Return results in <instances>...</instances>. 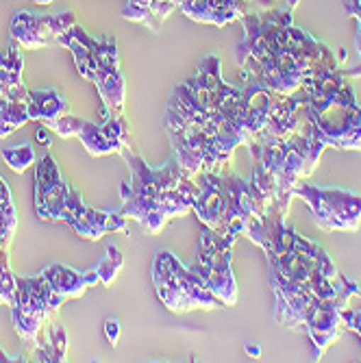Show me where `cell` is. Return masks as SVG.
<instances>
[{"label":"cell","instance_id":"cell-18","mask_svg":"<svg viewBox=\"0 0 361 363\" xmlns=\"http://www.w3.org/2000/svg\"><path fill=\"white\" fill-rule=\"evenodd\" d=\"M38 5H48V3H52V0H35Z\"/></svg>","mask_w":361,"mask_h":363},{"label":"cell","instance_id":"cell-7","mask_svg":"<svg viewBox=\"0 0 361 363\" xmlns=\"http://www.w3.org/2000/svg\"><path fill=\"white\" fill-rule=\"evenodd\" d=\"M22 55L13 44L7 52H0V94L11 101H28V89L22 83Z\"/></svg>","mask_w":361,"mask_h":363},{"label":"cell","instance_id":"cell-10","mask_svg":"<svg viewBox=\"0 0 361 363\" xmlns=\"http://www.w3.org/2000/svg\"><path fill=\"white\" fill-rule=\"evenodd\" d=\"M16 224H18V216H16V207L11 201V189L3 181V177H0V244L3 246L11 244Z\"/></svg>","mask_w":361,"mask_h":363},{"label":"cell","instance_id":"cell-3","mask_svg":"<svg viewBox=\"0 0 361 363\" xmlns=\"http://www.w3.org/2000/svg\"><path fill=\"white\" fill-rule=\"evenodd\" d=\"M61 303L63 298L52 291L44 274L26 279L16 277V305L11 309L18 335L28 344L40 342L44 320L55 313Z\"/></svg>","mask_w":361,"mask_h":363},{"label":"cell","instance_id":"cell-5","mask_svg":"<svg viewBox=\"0 0 361 363\" xmlns=\"http://www.w3.org/2000/svg\"><path fill=\"white\" fill-rule=\"evenodd\" d=\"M77 138L83 142L87 152L96 157L109 152H126V126L122 118H107L105 124H94L83 120Z\"/></svg>","mask_w":361,"mask_h":363},{"label":"cell","instance_id":"cell-14","mask_svg":"<svg viewBox=\"0 0 361 363\" xmlns=\"http://www.w3.org/2000/svg\"><path fill=\"white\" fill-rule=\"evenodd\" d=\"M120 268H122V252L116 246H109L105 259L96 266V272H98V279H101L103 285H111V281L116 279Z\"/></svg>","mask_w":361,"mask_h":363},{"label":"cell","instance_id":"cell-15","mask_svg":"<svg viewBox=\"0 0 361 363\" xmlns=\"http://www.w3.org/2000/svg\"><path fill=\"white\" fill-rule=\"evenodd\" d=\"M105 335H107V340H109L111 346L118 344V337H120V322H118L116 318H109V320L105 322Z\"/></svg>","mask_w":361,"mask_h":363},{"label":"cell","instance_id":"cell-4","mask_svg":"<svg viewBox=\"0 0 361 363\" xmlns=\"http://www.w3.org/2000/svg\"><path fill=\"white\" fill-rule=\"evenodd\" d=\"M72 26H74L72 13L33 16V13L20 11L11 22V35L24 48H40V46H48L50 42H57L63 33L70 30Z\"/></svg>","mask_w":361,"mask_h":363},{"label":"cell","instance_id":"cell-1","mask_svg":"<svg viewBox=\"0 0 361 363\" xmlns=\"http://www.w3.org/2000/svg\"><path fill=\"white\" fill-rule=\"evenodd\" d=\"M35 209L46 222H65L85 240H101L111 230H124L126 220L122 213L96 211L81 203V196L65 185L57 161L46 152L35 168Z\"/></svg>","mask_w":361,"mask_h":363},{"label":"cell","instance_id":"cell-6","mask_svg":"<svg viewBox=\"0 0 361 363\" xmlns=\"http://www.w3.org/2000/svg\"><path fill=\"white\" fill-rule=\"evenodd\" d=\"M42 274L50 283L52 291L57 296H61L63 301L65 298H74V296H81L89 285L101 281V279H98L96 268L87 270V272H77V270H72L68 266H61V263H52V266H48Z\"/></svg>","mask_w":361,"mask_h":363},{"label":"cell","instance_id":"cell-9","mask_svg":"<svg viewBox=\"0 0 361 363\" xmlns=\"http://www.w3.org/2000/svg\"><path fill=\"white\" fill-rule=\"evenodd\" d=\"M28 118L26 103L11 101V98L0 94V138L11 135L16 128H20Z\"/></svg>","mask_w":361,"mask_h":363},{"label":"cell","instance_id":"cell-11","mask_svg":"<svg viewBox=\"0 0 361 363\" xmlns=\"http://www.w3.org/2000/svg\"><path fill=\"white\" fill-rule=\"evenodd\" d=\"M40 361H63L65 357V328L59 322L50 324V335L46 346H38Z\"/></svg>","mask_w":361,"mask_h":363},{"label":"cell","instance_id":"cell-16","mask_svg":"<svg viewBox=\"0 0 361 363\" xmlns=\"http://www.w3.org/2000/svg\"><path fill=\"white\" fill-rule=\"evenodd\" d=\"M35 138H38L40 144H44V148H50V138H48V130H46L44 126H40V128L35 130Z\"/></svg>","mask_w":361,"mask_h":363},{"label":"cell","instance_id":"cell-8","mask_svg":"<svg viewBox=\"0 0 361 363\" xmlns=\"http://www.w3.org/2000/svg\"><path fill=\"white\" fill-rule=\"evenodd\" d=\"M26 109H28L30 120H42V122L50 124L57 118H61L63 113H68V103H65L55 89L28 91Z\"/></svg>","mask_w":361,"mask_h":363},{"label":"cell","instance_id":"cell-13","mask_svg":"<svg viewBox=\"0 0 361 363\" xmlns=\"http://www.w3.org/2000/svg\"><path fill=\"white\" fill-rule=\"evenodd\" d=\"M3 159L13 172H24L26 168H30L33 163H35V152H33L30 144H20V146L5 148Z\"/></svg>","mask_w":361,"mask_h":363},{"label":"cell","instance_id":"cell-12","mask_svg":"<svg viewBox=\"0 0 361 363\" xmlns=\"http://www.w3.org/2000/svg\"><path fill=\"white\" fill-rule=\"evenodd\" d=\"M0 305H16V277L11 274L9 257L3 244H0Z\"/></svg>","mask_w":361,"mask_h":363},{"label":"cell","instance_id":"cell-2","mask_svg":"<svg viewBox=\"0 0 361 363\" xmlns=\"http://www.w3.org/2000/svg\"><path fill=\"white\" fill-rule=\"evenodd\" d=\"M57 42L72 50L79 74L98 85L107 109L120 111L124 103V81L118 68V52L113 40H94L81 26L74 24Z\"/></svg>","mask_w":361,"mask_h":363},{"label":"cell","instance_id":"cell-17","mask_svg":"<svg viewBox=\"0 0 361 363\" xmlns=\"http://www.w3.org/2000/svg\"><path fill=\"white\" fill-rule=\"evenodd\" d=\"M0 361H26V359H20V357H9L5 350H0Z\"/></svg>","mask_w":361,"mask_h":363}]
</instances>
